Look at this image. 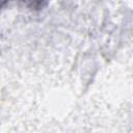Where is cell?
Segmentation results:
<instances>
[{
    "instance_id": "cell-1",
    "label": "cell",
    "mask_w": 133,
    "mask_h": 133,
    "mask_svg": "<svg viewBox=\"0 0 133 133\" xmlns=\"http://www.w3.org/2000/svg\"><path fill=\"white\" fill-rule=\"evenodd\" d=\"M24 1H27V2H30L31 5L33 7H38L41 5V3L44 1V0H24Z\"/></svg>"
}]
</instances>
